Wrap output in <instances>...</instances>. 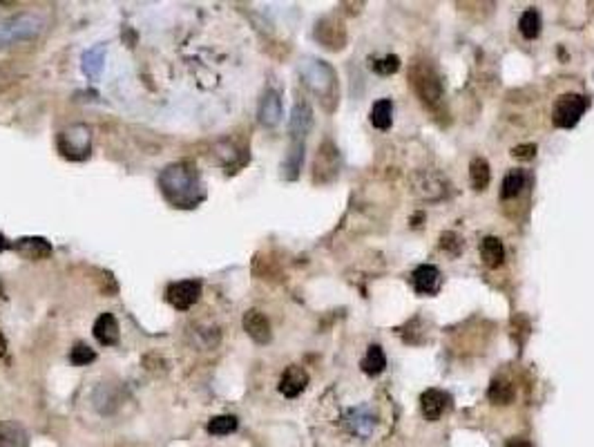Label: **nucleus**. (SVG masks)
<instances>
[{"instance_id": "obj_1", "label": "nucleus", "mask_w": 594, "mask_h": 447, "mask_svg": "<svg viewBox=\"0 0 594 447\" xmlns=\"http://www.w3.org/2000/svg\"><path fill=\"white\" fill-rule=\"evenodd\" d=\"M159 188L165 200L177 208H195L206 195L197 168L188 161L170 163L159 175Z\"/></svg>"}, {"instance_id": "obj_2", "label": "nucleus", "mask_w": 594, "mask_h": 447, "mask_svg": "<svg viewBox=\"0 0 594 447\" xmlns=\"http://www.w3.org/2000/svg\"><path fill=\"white\" fill-rule=\"evenodd\" d=\"M299 76L322 103L333 108L337 101V76L333 72V68L324 61L317 58H304L299 63Z\"/></svg>"}, {"instance_id": "obj_3", "label": "nucleus", "mask_w": 594, "mask_h": 447, "mask_svg": "<svg viewBox=\"0 0 594 447\" xmlns=\"http://www.w3.org/2000/svg\"><path fill=\"white\" fill-rule=\"evenodd\" d=\"M45 21L39 14H16L0 21V49L41 36Z\"/></svg>"}, {"instance_id": "obj_4", "label": "nucleus", "mask_w": 594, "mask_h": 447, "mask_svg": "<svg viewBox=\"0 0 594 447\" xmlns=\"http://www.w3.org/2000/svg\"><path fill=\"white\" fill-rule=\"evenodd\" d=\"M90 148H92V130L83 123L65 128L58 135V150L65 159H72V161L88 159Z\"/></svg>"}, {"instance_id": "obj_5", "label": "nucleus", "mask_w": 594, "mask_h": 447, "mask_svg": "<svg viewBox=\"0 0 594 447\" xmlns=\"http://www.w3.org/2000/svg\"><path fill=\"white\" fill-rule=\"evenodd\" d=\"M409 78H411L414 92L420 96L422 103H427L429 108L440 103V98H443V83H440L438 74L434 72L429 63H416L411 68Z\"/></svg>"}, {"instance_id": "obj_6", "label": "nucleus", "mask_w": 594, "mask_h": 447, "mask_svg": "<svg viewBox=\"0 0 594 447\" xmlns=\"http://www.w3.org/2000/svg\"><path fill=\"white\" fill-rule=\"evenodd\" d=\"M590 101H588V96L583 94H563V96H558L556 98V103H554V110H552V121L556 128H563V130H570L574 128L576 123L581 121V117L585 114Z\"/></svg>"}, {"instance_id": "obj_7", "label": "nucleus", "mask_w": 594, "mask_h": 447, "mask_svg": "<svg viewBox=\"0 0 594 447\" xmlns=\"http://www.w3.org/2000/svg\"><path fill=\"white\" fill-rule=\"evenodd\" d=\"M201 295V282L197 279H183L168 289V302L177 311H188L193 304H197Z\"/></svg>"}, {"instance_id": "obj_8", "label": "nucleus", "mask_w": 594, "mask_h": 447, "mask_svg": "<svg viewBox=\"0 0 594 447\" xmlns=\"http://www.w3.org/2000/svg\"><path fill=\"white\" fill-rule=\"evenodd\" d=\"M344 425L351 434H355L358 438H369L373 432H376L378 421L373 416V411L367 407H353L344 413Z\"/></svg>"}, {"instance_id": "obj_9", "label": "nucleus", "mask_w": 594, "mask_h": 447, "mask_svg": "<svg viewBox=\"0 0 594 447\" xmlns=\"http://www.w3.org/2000/svg\"><path fill=\"white\" fill-rule=\"evenodd\" d=\"M313 128V110L307 101L295 103L293 112H291V121H288V132H291L293 141H304V137L309 135V130Z\"/></svg>"}, {"instance_id": "obj_10", "label": "nucleus", "mask_w": 594, "mask_h": 447, "mask_svg": "<svg viewBox=\"0 0 594 447\" xmlns=\"http://www.w3.org/2000/svg\"><path fill=\"white\" fill-rule=\"evenodd\" d=\"M244 331L257 342V344H268L270 338H273V331H270V322L264 316L262 311L250 309L244 313Z\"/></svg>"}, {"instance_id": "obj_11", "label": "nucleus", "mask_w": 594, "mask_h": 447, "mask_svg": "<svg viewBox=\"0 0 594 447\" xmlns=\"http://www.w3.org/2000/svg\"><path fill=\"white\" fill-rule=\"evenodd\" d=\"M447 181L440 177L438 173H422L416 179V188L414 192H418L422 200H443L447 195Z\"/></svg>"}, {"instance_id": "obj_12", "label": "nucleus", "mask_w": 594, "mask_h": 447, "mask_svg": "<svg viewBox=\"0 0 594 447\" xmlns=\"http://www.w3.org/2000/svg\"><path fill=\"white\" fill-rule=\"evenodd\" d=\"M257 119L264 128H275L282 121V98L275 90L264 92L257 110Z\"/></svg>"}, {"instance_id": "obj_13", "label": "nucleus", "mask_w": 594, "mask_h": 447, "mask_svg": "<svg viewBox=\"0 0 594 447\" xmlns=\"http://www.w3.org/2000/svg\"><path fill=\"white\" fill-rule=\"evenodd\" d=\"M449 403H451L449 394L440 391V389H427L420 396V407H422V413L427 421H438L445 413V409L449 407Z\"/></svg>"}, {"instance_id": "obj_14", "label": "nucleus", "mask_w": 594, "mask_h": 447, "mask_svg": "<svg viewBox=\"0 0 594 447\" xmlns=\"http://www.w3.org/2000/svg\"><path fill=\"white\" fill-rule=\"evenodd\" d=\"M307 385H309V374L297 365H291L280 378V391L286 399H297L307 389Z\"/></svg>"}, {"instance_id": "obj_15", "label": "nucleus", "mask_w": 594, "mask_h": 447, "mask_svg": "<svg viewBox=\"0 0 594 447\" xmlns=\"http://www.w3.org/2000/svg\"><path fill=\"white\" fill-rule=\"evenodd\" d=\"M92 334L96 338L98 344L103 346H114L118 344V338H121V331H118V322L112 313H101L96 318L94 327H92Z\"/></svg>"}, {"instance_id": "obj_16", "label": "nucleus", "mask_w": 594, "mask_h": 447, "mask_svg": "<svg viewBox=\"0 0 594 447\" xmlns=\"http://www.w3.org/2000/svg\"><path fill=\"white\" fill-rule=\"evenodd\" d=\"M411 282H414L416 293L429 295L440 284V271H438V267H434V264H420V267L411 273Z\"/></svg>"}, {"instance_id": "obj_17", "label": "nucleus", "mask_w": 594, "mask_h": 447, "mask_svg": "<svg viewBox=\"0 0 594 447\" xmlns=\"http://www.w3.org/2000/svg\"><path fill=\"white\" fill-rule=\"evenodd\" d=\"M16 253L23 255L25 260H47L52 255V244H49L45 237H23L14 244Z\"/></svg>"}, {"instance_id": "obj_18", "label": "nucleus", "mask_w": 594, "mask_h": 447, "mask_svg": "<svg viewBox=\"0 0 594 447\" xmlns=\"http://www.w3.org/2000/svg\"><path fill=\"white\" fill-rule=\"evenodd\" d=\"M29 438L23 425L16 421H0V447H27Z\"/></svg>"}, {"instance_id": "obj_19", "label": "nucleus", "mask_w": 594, "mask_h": 447, "mask_svg": "<svg viewBox=\"0 0 594 447\" xmlns=\"http://www.w3.org/2000/svg\"><path fill=\"white\" fill-rule=\"evenodd\" d=\"M304 161V141H293L291 148H288V155L282 163V177L284 179H297L299 168Z\"/></svg>"}, {"instance_id": "obj_20", "label": "nucleus", "mask_w": 594, "mask_h": 447, "mask_svg": "<svg viewBox=\"0 0 594 447\" xmlns=\"http://www.w3.org/2000/svg\"><path fill=\"white\" fill-rule=\"evenodd\" d=\"M514 396H516L514 385L505 378H494L487 389V399L494 405H509L514 401Z\"/></svg>"}, {"instance_id": "obj_21", "label": "nucleus", "mask_w": 594, "mask_h": 447, "mask_svg": "<svg viewBox=\"0 0 594 447\" xmlns=\"http://www.w3.org/2000/svg\"><path fill=\"white\" fill-rule=\"evenodd\" d=\"M481 255L487 267H501L505 260V246L498 237H485L481 242Z\"/></svg>"}, {"instance_id": "obj_22", "label": "nucleus", "mask_w": 594, "mask_h": 447, "mask_svg": "<svg viewBox=\"0 0 594 447\" xmlns=\"http://www.w3.org/2000/svg\"><path fill=\"white\" fill-rule=\"evenodd\" d=\"M386 367V356H384V349L380 344H371L369 349H367V356L362 360V371L369 374V376H378L382 374Z\"/></svg>"}, {"instance_id": "obj_23", "label": "nucleus", "mask_w": 594, "mask_h": 447, "mask_svg": "<svg viewBox=\"0 0 594 447\" xmlns=\"http://www.w3.org/2000/svg\"><path fill=\"white\" fill-rule=\"evenodd\" d=\"M371 123L378 130H389L394 123V103L389 98H380L378 103H373L371 110Z\"/></svg>"}, {"instance_id": "obj_24", "label": "nucleus", "mask_w": 594, "mask_h": 447, "mask_svg": "<svg viewBox=\"0 0 594 447\" xmlns=\"http://www.w3.org/2000/svg\"><path fill=\"white\" fill-rule=\"evenodd\" d=\"M103 61H106V45H96L92 49L83 54V72L90 78H96L103 70Z\"/></svg>"}, {"instance_id": "obj_25", "label": "nucleus", "mask_w": 594, "mask_h": 447, "mask_svg": "<svg viewBox=\"0 0 594 447\" xmlns=\"http://www.w3.org/2000/svg\"><path fill=\"white\" fill-rule=\"evenodd\" d=\"M489 177H491V173H489V163H487V159H483V157H476L471 161V165H469V179H471V186H473V190H478V192H483L487 186H489Z\"/></svg>"}, {"instance_id": "obj_26", "label": "nucleus", "mask_w": 594, "mask_h": 447, "mask_svg": "<svg viewBox=\"0 0 594 447\" xmlns=\"http://www.w3.org/2000/svg\"><path fill=\"white\" fill-rule=\"evenodd\" d=\"M518 29H521V34L525 38L534 41L541 34V14H538V9L532 7L528 11H523V16L518 19Z\"/></svg>"}, {"instance_id": "obj_27", "label": "nucleus", "mask_w": 594, "mask_h": 447, "mask_svg": "<svg viewBox=\"0 0 594 447\" xmlns=\"http://www.w3.org/2000/svg\"><path fill=\"white\" fill-rule=\"evenodd\" d=\"M525 188V173L523 170H512L507 173L501 181V197L503 200H512L521 190Z\"/></svg>"}, {"instance_id": "obj_28", "label": "nucleus", "mask_w": 594, "mask_h": 447, "mask_svg": "<svg viewBox=\"0 0 594 447\" xmlns=\"http://www.w3.org/2000/svg\"><path fill=\"white\" fill-rule=\"evenodd\" d=\"M237 429V418L235 416H215L208 421V432L212 436H226V434H232Z\"/></svg>"}, {"instance_id": "obj_29", "label": "nucleus", "mask_w": 594, "mask_h": 447, "mask_svg": "<svg viewBox=\"0 0 594 447\" xmlns=\"http://www.w3.org/2000/svg\"><path fill=\"white\" fill-rule=\"evenodd\" d=\"M70 360H72V365L83 367V365H90V362H94L96 354H94V349H90L88 344L78 342V344H74V349L70 351Z\"/></svg>"}, {"instance_id": "obj_30", "label": "nucleus", "mask_w": 594, "mask_h": 447, "mask_svg": "<svg viewBox=\"0 0 594 447\" xmlns=\"http://www.w3.org/2000/svg\"><path fill=\"white\" fill-rule=\"evenodd\" d=\"M373 70L378 74H396L400 70V58L396 54H386L384 58L373 63Z\"/></svg>"}, {"instance_id": "obj_31", "label": "nucleus", "mask_w": 594, "mask_h": 447, "mask_svg": "<svg viewBox=\"0 0 594 447\" xmlns=\"http://www.w3.org/2000/svg\"><path fill=\"white\" fill-rule=\"evenodd\" d=\"M440 248L447 251V253H451V255H458V253H461V248H463V242H461V237H458L456 233H451V230H445V233L440 235Z\"/></svg>"}, {"instance_id": "obj_32", "label": "nucleus", "mask_w": 594, "mask_h": 447, "mask_svg": "<svg viewBox=\"0 0 594 447\" xmlns=\"http://www.w3.org/2000/svg\"><path fill=\"white\" fill-rule=\"evenodd\" d=\"M536 155V145L534 143H525V145H516L514 150H512V157H516V159H532Z\"/></svg>"}, {"instance_id": "obj_33", "label": "nucleus", "mask_w": 594, "mask_h": 447, "mask_svg": "<svg viewBox=\"0 0 594 447\" xmlns=\"http://www.w3.org/2000/svg\"><path fill=\"white\" fill-rule=\"evenodd\" d=\"M505 447H534L530 441H525V438H509L505 443Z\"/></svg>"}, {"instance_id": "obj_34", "label": "nucleus", "mask_w": 594, "mask_h": 447, "mask_svg": "<svg viewBox=\"0 0 594 447\" xmlns=\"http://www.w3.org/2000/svg\"><path fill=\"white\" fill-rule=\"evenodd\" d=\"M5 351H7V340H5V336H3V331H0V358L5 356Z\"/></svg>"}, {"instance_id": "obj_35", "label": "nucleus", "mask_w": 594, "mask_h": 447, "mask_svg": "<svg viewBox=\"0 0 594 447\" xmlns=\"http://www.w3.org/2000/svg\"><path fill=\"white\" fill-rule=\"evenodd\" d=\"M7 248H11V244L7 242V237H5L3 233H0V253H3V251H7Z\"/></svg>"}, {"instance_id": "obj_36", "label": "nucleus", "mask_w": 594, "mask_h": 447, "mask_svg": "<svg viewBox=\"0 0 594 447\" xmlns=\"http://www.w3.org/2000/svg\"><path fill=\"white\" fill-rule=\"evenodd\" d=\"M0 297H3V282H0Z\"/></svg>"}]
</instances>
